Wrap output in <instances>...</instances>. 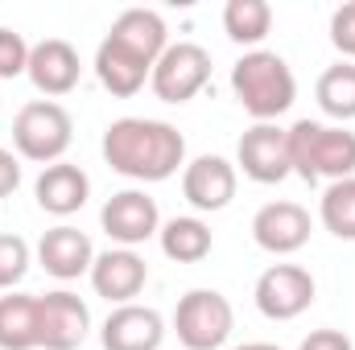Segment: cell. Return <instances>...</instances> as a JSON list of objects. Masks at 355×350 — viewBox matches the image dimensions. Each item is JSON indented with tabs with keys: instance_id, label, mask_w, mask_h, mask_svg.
I'll use <instances>...</instances> for the list:
<instances>
[{
	"instance_id": "1",
	"label": "cell",
	"mask_w": 355,
	"mask_h": 350,
	"mask_svg": "<svg viewBox=\"0 0 355 350\" xmlns=\"http://www.w3.org/2000/svg\"><path fill=\"white\" fill-rule=\"evenodd\" d=\"M170 33L162 12L153 8H124L107 37L95 50V79L103 83V91H112L116 99H132L137 91L149 83L157 58L166 54Z\"/></svg>"
},
{
	"instance_id": "2",
	"label": "cell",
	"mask_w": 355,
	"mask_h": 350,
	"mask_svg": "<svg viewBox=\"0 0 355 350\" xmlns=\"http://www.w3.org/2000/svg\"><path fill=\"white\" fill-rule=\"evenodd\" d=\"M99 153L107 169H116L128 181H170L178 169H186V136L166 120L124 116L103 128Z\"/></svg>"
},
{
	"instance_id": "3",
	"label": "cell",
	"mask_w": 355,
	"mask_h": 350,
	"mask_svg": "<svg viewBox=\"0 0 355 350\" xmlns=\"http://www.w3.org/2000/svg\"><path fill=\"white\" fill-rule=\"evenodd\" d=\"M289 136V169L302 181H343L355 177V132L343 124H318V120H297L285 128Z\"/></svg>"
},
{
	"instance_id": "4",
	"label": "cell",
	"mask_w": 355,
	"mask_h": 350,
	"mask_svg": "<svg viewBox=\"0 0 355 350\" xmlns=\"http://www.w3.org/2000/svg\"><path fill=\"white\" fill-rule=\"evenodd\" d=\"M232 91L257 124H277V116H285L297 99V79L281 54L248 50L232 66Z\"/></svg>"
},
{
	"instance_id": "5",
	"label": "cell",
	"mask_w": 355,
	"mask_h": 350,
	"mask_svg": "<svg viewBox=\"0 0 355 350\" xmlns=\"http://www.w3.org/2000/svg\"><path fill=\"white\" fill-rule=\"evenodd\" d=\"M75 140V120L58 99H33L12 116V149L25 161H37L42 169L62 161Z\"/></svg>"
},
{
	"instance_id": "6",
	"label": "cell",
	"mask_w": 355,
	"mask_h": 350,
	"mask_svg": "<svg viewBox=\"0 0 355 350\" xmlns=\"http://www.w3.org/2000/svg\"><path fill=\"white\" fill-rule=\"evenodd\" d=\"M236 330V309L219 288H190L174 309V334L186 350H219Z\"/></svg>"
},
{
	"instance_id": "7",
	"label": "cell",
	"mask_w": 355,
	"mask_h": 350,
	"mask_svg": "<svg viewBox=\"0 0 355 350\" xmlns=\"http://www.w3.org/2000/svg\"><path fill=\"white\" fill-rule=\"evenodd\" d=\"M211 83V54L198 42H174L157 58L149 87L162 103H190L198 91Z\"/></svg>"
},
{
	"instance_id": "8",
	"label": "cell",
	"mask_w": 355,
	"mask_h": 350,
	"mask_svg": "<svg viewBox=\"0 0 355 350\" xmlns=\"http://www.w3.org/2000/svg\"><path fill=\"white\" fill-rule=\"evenodd\" d=\"M314 293H318V284H314L310 268H302V264H272V268L261 272V280L252 288V301H257V309L268 322H293V317H302L314 305Z\"/></svg>"
},
{
	"instance_id": "9",
	"label": "cell",
	"mask_w": 355,
	"mask_h": 350,
	"mask_svg": "<svg viewBox=\"0 0 355 350\" xmlns=\"http://www.w3.org/2000/svg\"><path fill=\"white\" fill-rule=\"evenodd\" d=\"M37 350H79L91 334L87 301L71 288H54L37 297Z\"/></svg>"
},
{
	"instance_id": "10",
	"label": "cell",
	"mask_w": 355,
	"mask_h": 350,
	"mask_svg": "<svg viewBox=\"0 0 355 350\" xmlns=\"http://www.w3.org/2000/svg\"><path fill=\"white\" fill-rule=\"evenodd\" d=\"M99 227H103V235L116 248H132L137 252L141 243H149L162 231V210H157V202L145 190H120V194H112L103 202Z\"/></svg>"
},
{
	"instance_id": "11",
	"label": "cell",
	"mask_w": 355,
	"mask_h": 350,
	"mask_svg": "<svg viewBox=\"0 0 355 350\" xmlns=\"http://www.w3.org/2000/svg\"><path fill=\"white\" fill-rule=\"evenodd\" d=\"M236 174L257 185H277L293 174L289 169V136L281 124H252L236 145Z\"/></svg>"
},
{
	"instance_id": "12",
	"label": "cell",
	"mask_w": 355,
	"mask_h": 350,
	"mask_svg": "<svg viewBox=\"0 0 355 350\" xmlns=\"http://www.w3.org/2000/svg\"><path fill=\"white\" fill-rule=\"evenodd\" d=\"M236 185H240L236 165L227 157H215V153H202L182 169V198L202 214L227 210L236 198Z\"/></svg>"
},
{
	"instance_id": "13",
	"label": "cell",
	"mask_w": 355,
	"mask_h": 350,
	"mask_svg": "<svg viewBox=\"0 0 355 350\" xmlns=\"http://www.w3.org/2000/svg\"><path fill=\"white\" fill-rule=\"evenodd\" d=\"M252 239L268 256H293L310 243V210L297 202H268L252 214Z\"/></svg>"
},
{
	"instance_id": "14",
	"label": "cell",
	"mask_w": 355,
	"mask_h": 350,
	"mask_svg": "<svg viewBox=\"0 0 355 350\" xmlns=\"http://www.w3.org/2000/svg\"><path fill=\"white\" fill-rule=\"evenodd\" d=\"M166 342V317L149 305H116L99 326L103 350H162Z\"/></svg>"
},
{
	"instance_id": "15",
	"label": "cell",
	"mask_w": 355,
	"mask_h": 350,
	"mask_svg": "<svg viewBox=\"0 0 355 350\" xmlns=\"http://www.w3.org/2000/svg\"><path fill=\"white\" fill-rule=\"evenodd\" d=\"M91 288L95 297L112 301V305H132V297H141L145 280H149V264L141 260L132 248H107L91 264Z\"/></svg>"
},
{
	"instance_id": "16",
	"label": "cell",
	"mask_w": 355,
	"mask_h": 350,
	"mask_svg": "<svg viewBox=\"0 0 355 350\" xmlns=\"http://www.w3.org/2000/svg\"><path fill=\"white\" fill-rule=\"evenodd\" d=\"M29 83L42 91L46 99H58V95H71L83 79V62H79V50L62 37H46L29 50Z\"/></svg>"
},
{
	"instance_id": "17",
	"label": "cell",
	"mask_w": 355,
	"mask_h": 350,
	"mask_svg": "<svg viewBox=\"0 0 355 350\" xmlns=\"http://www.w3.org/2000/svg\"><path fill=\"white\" fill-rule=\"evenodd\" d=\"M37 264L54 280H79V276H87L91 264H95V248H91L87 231H79L71 223H58V227H50L37 239Z\"/></svg>"
},
{
	"instance_id": "18",
	"label": "cell",
	"mask_w": 355,
	"mask_h": 350,
	"mask_svg": "<svg viewBox=\"0 0 355 350\" xmlns=\"http://www.w3.org/2000/svg\"><path fill=\"white\" fill-rule=\"evenodd\" d=\"M33 198H37V206L46 210V214H54V219H71V214H79L83 206H87L91 198V177L79 169V165H71V161H54V165H46L37 181H33Z\"/></svg>"
},
{
	"instance_id": "19",
	"label": "cell",
	"mask_w": 355,
	"mask_h": 350,
	"mask_svg": "<svg viewBox=\"0 0 355 350\" xmlns=\"http://www.w3.org/2000/svg\"><path fill=\"white\" fill-rule=\"evenodd\" d=\"M157 243H162L166 260H174V264H198V260H207L211 248H215L211 227H207L198 214H178L170 223H162Z\"/></svg>"
},
{
	"instance_id": "20",
	"label": "cell",
	"mask_w": 355,
	"mask_h": 350,
	"mask_svg": "<svg viewBox=\"0 0 355 350\" xmlns=\"http://www.w3.org/2000/svg\"><path fill=\"white\" fill-rule=\"evenodd\" d=\"M37 297L8 293L0 297V350H37Z\"/></svg>"
},
{
	"instance_id": "21",
	"label": "cell",
	"mask_w": 355,
	"mask_h": 350,
	"mask_svg": "<svg viewBox=\"0 0 355 350\" xmlns=\"http://www.w3.org/2000/svg\"><path fill=\"white\" fill-rule=\"evenodd\" d=\"M314 99L322 107V116H331L335 124L355 120V62H335L318 75Z\"/></svg>"
},
{
	"instance_id": "22",
	"label": "cell",
	"mask_w": 355,
	"mask_h": 350,
	"mask_svg": "<svg viewBox=\"0 0 355 350\" xmlns=\"http://www.w3.org/2000/svg\"><path fill=\"white\" fill-rule=\"evenodd\" d=\"M223 29L236 46H261L272 33V8L265 0H227L223 8Z\"/></svg>"
},
{
	"instance_id": "23",
	"label": "cell",
	"mask_w": 355,
	"mask_h": 350,
	"mask_svg": "<svg viewBox=\"0 0 355 350\" xmlns=\"http://www.w3.org/2000/svg\"><path fill=\"white\" fill-rule=\"evenodd\" d=\"M318 219H322V227H327L335 239H347V243H355V177L331 181V185L322 190Z\"/></svg>"
},
{
	"instance_id": "24",
	"label": "cell",
	"mask_w": 355,
	"mask_h": 350,
	"mask_svg": "<svg viewBox=\"0 0 355 350\" xmlns=\"http://www.w3.org/2000/svg\"><path fill=\"white\" fill-rule=\"evenodd\" d=\"M29 260H33V252L21 235H0V293H12L25 280Z\"/></svg>"
},
{
	"instance_id": "25",
	"label": "cell",
	"mask_w": 355,
	"mask_h": 350,
	"mask_svg": "<svg viewBox=\"0 0 355 350\" xmlns=\"http://www.w3.org/2000/svg\"><path fill=\"white\" fill-rule=\"evenodd\" d=\"M29 42L17 33V29H4L0 25V79H21L29 71Z\"/></svg>"
},
{
	"instance_id": "26",
	"label": "cell",
	"mask_w": 355,
	"mask_h": 350,
	"mask_svg": "<svg viewBox=\"0 0 355 350\" xmlns=\"http://www.w3.org/2000/svg\"><path fill=\"white\" fill-rule=\"evenodd\" d=\"M331 46L343 54V62H355V0L331 12Z\"/></svg>"
},
{
	"instance_id": "27",
	"label": "cell",
	"mask_w": 355,
	"mask_h": 350,
	"mask_svg": "<svg viewBox=\"0 0 355 350\" xmlns=\"http://www.w3.org/2000/svg\"><path fill=\"white\" fill-rule=\"evenodd\" d=\"M297 350H355L343 330H310Z\"/></svg>"
},
{
	"instance_id": "28",
	"label": "cell",
	"mask_w": 355,
	"mask_h": 350,
	"mask_svg": "<svg viewBox=\"0 0 355 350\" xmlns=\"http://www.w3.org/2000/svg\"><path fill=\"white\" fill-rule=\"evenodd\" d=\"M21 185V157L12 149H0V198H8Z\"/></svg>"
},
{
	"instance_id": "29",
	"label": "cell",
	"mask_w": 355,
	"mask_h": 350,
	"mask_svg": "<svg viewBox=\"0 0 355 350\" xmlns=\"http://www.w3.org/2000/svg\"><path fill=\"white\" fill-rule=\"evenodd\" d=\"M232 350H281V347H272V342H244V347H232Z\"/></svg>"
}]
</instances>
